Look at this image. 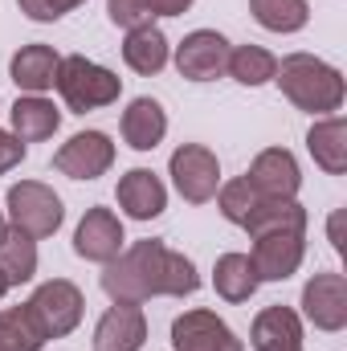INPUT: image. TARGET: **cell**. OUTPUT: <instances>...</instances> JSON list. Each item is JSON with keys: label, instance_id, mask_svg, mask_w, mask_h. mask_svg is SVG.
Here are the masks:
<instances>
[{"label": "cell", "instance_id": "9c48e42d", "mask_svg": "<svg viewBox=\"0 0 347 351\" xmlns=\"http://www.w3.org/2000/svg\"><path fill=\"white\" fill-rule=\"evenodd\" d=\"M172 351H246V343L217 311L192 306L172 319Z\"/></svg>", "mask_w": 347, "mask_h": 351}, {"label": "cell", "instance_id": "e0dca14e", "mask_svg": "<svg viewBox=\"0 0 347 351\" xmlns=\"http://www.w3.org/2000/svg\"><path fill=\"white\" fill-rule=\"evenodd\" d=\"M119 135H123V143L131 152H156L164 143V135H168V110H164V102L152 98V94L131 98L127 110H123V119H119Z\"/></svg>", "mask_w": 347, "mask_h": 351}, {"label": "cell", "instance_id": "d6a6232c", "mask_svg": "<svg viewBox=\"0 0 347 351\" xmlns=\"http://www.w3.org/2000/svg\"><path fill=\"white\" fill-rule=\"evenodd\" d=\"M86 0H53V8H58V16H66V12H74V8H82Z\"/></svg>", "mask_w": 347, "mask_h": 351}, {"label": "cell", "instance_id": "9a60e30c", "mask_svg": "<svg viewBox=\"0 0 347 351\" xmlns=\"http://www.w3.org/2000/svg\"><path fill=\"white\" fill-rule=\"evenodd\" d=\"M115 200H119L123 217H131V221H160L168 208V184L152 168H131L119 176Z\"/></svg>", "mask_w": 347, "mask_h": 351}, {"label": "cell", "instance_id": "f546056e", "mask_svg": "<svg viewBox=\"0 0 347 351\" xmlns=\"http://www.w3.org/2000/svg\"><path fill=\"white\" fill-rule=\"evenodd\" d=\"M25 156H29V147H25L12 131H4V127H0V176H8L12 168H21V164H25Z\"/></svg>", "mask_w": 347, "mask_h": 351}, {"label": "cell", "instance_id": "277c9868", "mask_svg": "<svg viewBox=\"0 0 347 351\" xmlns=\"http://www.w3.org/2000/svg\"><path fill=\"white\" fill-rule=\"evenodd\" d=\"M4 217L33 241H45L66 225V204L45 180H16L4 192Z\"/></svg>", "mask_w": 347, "mask_h": 351}, {"label": "cell", "instance_id": "83f0119b", "mask_svg": "<svg viewBox=\"0 0 347 351\" xmlns=\"http://www.w3.org/2000/svg\"><path fill=\"white\" fill-rule=\"evenodd\" d=\"M217 208H221V217L229 221V225H237V229H246V221L254 217V208H258V192H254V184L246 180V176H233V180H221V188H217Z\"/></svg>", "mask_w": 347, "mask_h": 351}, {"label": "cell", "instance_id": "6da1fadb", "mask_svg": "<svg viewBox=\"0 0 347 351\" xmlns=\"http://www.w3.org/2000/svg\"><path fill=\"white\" fill-rule=\"evenodd\" d=\"M102 294L110 302L143 306L152 298H192L200 290V269L188 254L168 250L156 237L123 245L115 262L102 265Z\"/></svg>", "mask_w": 347, "mask_h": 351}, {"label": "cell", "instance_id": "484cf974", "mask_svg": "<svg viewBox=\"0 0 347 351\" xmlns=\"http://www.w3.org/2000/svg\"><path fill=\"white\" fill-rule=\"evenodd\" d=\"M250 12L265 33H302L311 25V4L307 0H250Z\"/></svg>", "mask_w": 347, "mask_h": 351}, {"label": "cell", "instance_id": "d6986e66", "mask_svg": "<svg viewBox=\"0 0 347 351\" xmlns=\"http://www.w3.org/2000/svg\"><path fill=\"white\" fill-rule=\"evenodd\" d=\"M172 62V41L160 25H139V29H127L123 37V66L139 78H156L160 70H168Z\"/></svg>", "mask_w": 347, "mask_h": 351}, {"label": "cell", "instance_id": "f1b7e54d", "mask_svg": "<svg viewBox=\"0 0 347 351\" xmlns=\"http://www.w3.org/2000/svg\"><path fill=\"white\" fill-rule=\"evenodd\" d=\"M106 21L115 29H123V33L127 29H139V25H156L147 0H106Z\"/></svg>", "mask_w": 347, "mask_h": 351}, {"label": "cell", "instance_id": "5bb4252c", "mask_svg": "<svg viewBox=\"0 0 347 351\" xmlns=\"http://www.w3.org/2000/svg\"><path fill=\"white\" fill-rule=\"evenodd\" d=\"M143 343H147V315H143V306L110 302L102 311V319L94 323L90 351H143Z\"/></svg>", "mask_w": 347, "mask_h": 351}, {"label": "cell", "instance_id": "3957f363", "mask_svg": "<svg viewBox=\"0 0 347 351\" xmlns=\"http://www.w3.org/2000/svg\"><path fill=\"white\" fill-rule=\"evenodd\" d=\"M53 90H58V98L66 102L70 114H90V110H106L123 98V78L115 70L82 58V53H66Z\"/></svg>", "mask_w": 347, "mask_h": 351}, {"label": "cell", "instance_id": "1f68e13d", "mask_svg": "<svg viewBox=\"0 0 347 351\" xmlns=\"http://www.w3.org/2000/svg\"><path fill=\"white\" fill-rule=\"evenodd\" d=\"M192 4H196V0H147V8H152V21H160V16H184Z\"/></svg>", "mask_w": 347, "mask_h": 351}, {"label": "cell", "instance_id": "8fae6325", "mask_svg": "<svg viewBox=\"0 0 347 351\" xmlns=\"http://www.w3.org/2000/svg\"><path fill=\"white\" fill-rule=\"evenodd\" d=\"M123 245H127V233H123L119 213H115V208H102V204L86 208V217H82L78 229H74V254H78L82 262L106 265L123 254Z\"/></svg>", "mask_w": 347, "mask_h": 351}, {"label": "cell", "instance_id": "74e56055", "mask_svg": "<svg viewBox=\"0 0 347 351\" xmlns=\"http://www.w3.org/2000/svg\"><path fill=\"white\" fill-rule=\"evenodd\" d=\"M0 106H4V102H0Z\"/></svg>", "mask_w": 347, "mask_h": 351}, {"label": "cell", "instance_id": "4fadbf2b", "mask_svg": "<svg viewBox=\"0 0 347 351\" xmlns=\"http://www.w3.org/2000/svg\"><path fill=\"white\" fill-rule=\"evenodd\" d=\"M307 258V233H265L254 237L250 262L258 269V282H286L302 269Z\"/></svg>", "mask_w": 347, "mask_h": 351}, {"label": "cell", "instance_id": "52a82bcc", "mask_svg": "<svg viewBox=\"0 0 347 351\" xmlns=\"http://www.w3.org/2000/svg\"><path fill=\"white\" fill-rule=\"evenodd\" d=\"M229 49L233 41L217 29H192L184 33V41L172 49V62L180 70V78L188 82H217L225 78V66H229Z\"/></svg>", "mask_w": 347, "mask_h": 351}, {"label": "cell", "instance_id": "44dd1931", "mask_svg": "<svg viewBox=\"0 0 347 351\" xmlns=\"http://www.w3.org/2000/svg\"><path fill=\"white\" fill-rule=\"evenodd\" d=\"M302 335H307L302 315H298L294 306H282V302L258 311V315H254V327H250L254 351H261V348H298Z\"/></svg>", "mask_w": 347, "mask_h": 351}, {"label": "cell", "instance_id": "8d00e7d4", "mask_svg": "<svg viewBox=\"0 0 347 351\" xmlns=\"http://www.w3.org/2000/svg\"><path fill=\"white\" fill-rule=\"evenodd\" d=\"M0 225H4V208H0Z\"/></svg>", "mask_w": 347, "mask_h": 351}, {"label": "cell", "instance_id": "ffe728a7", "mask_svg": "<svg viewBox=\"0 0 347 351\" xmlns=\"http://www.w3.org/2000/svg\"><path fill=\"white\" fill-rule=\"evenodd\" d=\"M307 152L315 160V168L327 176L347 172V119L344 114H323L311 123L307 131Z\"/></svg>", "mask_w": 347, "mask_h": 351}, {"label": "cell", "instance_id": "cb8c5ba5", "mask_svg": "<svg viewBox=\"0 0 347 351\" xmlns=\"http://www.w3.org/2000/svg\"><path fill=\"white\" fill-rule=\"evenodd\" d=\"M311 217L302 208V200H258L254 217L246 221V233L250 241L265 237V233H307Z\"/></svg>", "mask_w": 347, "mask_h": 351}, {"label": "cell", "instance_id": "d4e9b609", "mask_svg": "<svg viewBox=\"0 0 347 351\" xmlns=\"http://www.w3.org/2000/svg\"><path fill=\"white\" fill-rule=\"evenodd\" d=\"M274 70H278V58L265 49V45H233L229 49V66L225 74L246 90H258L265 82H274Z\"/></svg>", "mask_w": 347, "mask_h": 351}, {"label": "cell", "instance_id": "8992f818", "mask_svg": "<svg viewBox=\"0 0 347 351\" xmlns=\"http://www.w3.org/2000/svg\"><path fill=\"white\" fill-rule=\"evenodd\" d=\"M168 176L188 204H208L221 188V160L204 143H180L168 160Z\"/></svg>", "mask_w": 347, "mask_h": 351}, {"label": "cell", "instance_id": "2e32d148", "mask_svg": "<svg viewBox=\"0 0 347 351\" xmlns=\"http://www.w3.org/2000/svg\"><path fill=\"white\" fill-rule=\"evenodd\" d=\"M58 70H62V53L53 45H45V41L21 45L8 58V78L21 94H49L58 86Z\"/></svg>", "mask_w": 347, "mask_h": 351}, {"label": "cell", "instance_id": "836d02e7", "mask_svg": "<svg viewBox=\"0 0 347 351\" xmlns=\"http://www.w3.org/2000/svg\"><path fill=\"white\" fill-rule=\"evenodd\" d=\"M331 245L344 250V241H339V217H331Z\"/></svg>", "mask_w": 347, "mask_h": 351}, {"label": "cell", "instance_id": "603a6c76", "mask_svg": "<svg viewBox=\"0 0 347 351\" xmlns=\"http://www.w3.org/2000/svg\"><path fill=\"white\" fill-rule=\"evenodd\" d=\"M37 265H41V254H37V241L29 233H21L16 225H0V274L8 278V286H25L37 278Z\"/></svg>", "mask_w": 347, "mask_h": 351}, {"label": "cell", "instance_id": "30bf717a", "mask_svg": "<svg viewBox=\"0 0 347 351\" xmlns=\"http://www.w3.org/2000/svg\"><path fill=\"white\" fill-rule=\"evenodd\" d=\"M115 168V143L106 131H78L53 152V172L70 180H98Z\"/></svg>", "mask_w": 347, "mask_h": 351}, {"label": "cell", "instance_id": "7a4b0ae2", "mask_svg": "<svg viewBox=\"0 0 347 351\" xmlns=\"http://www.w3.org/2000/svg\"><path fill=\"white\" fill-rule=\"evenodd\" d=\"M274 86L282 90V98L294 110H307L315 119L323 114H339L347 98V82L344 70L315 58V53H286L274 70Z\"/></svg>", "mask_w": 347, "mask_h": 351}, {"label": "cell", "instance_id": "ac0fdd59", "mask_svg": "<svg viewBox=\"0 0 347 351\" xmlns=\"http://www.w3.org/2000/svg\"><path fill=\"white\" fill-rule=\"evenodd\" d=\"M8 131L29 147V143H45L58 135L62 127V110L53 106V98L45 94H16V102L8 106Z\"/></svg>", "mask_w": 347, "mask_h": 351}, {"label": "cell", "instance_id": "7c38bea8", "mask_svg": "<svg viewBox=\"0 0 347 351\" xmlns=\"http://www.w3.org/2000/svg\"><path fill=\"white\" fill-rule=\"evenodd\" d=\"M246 180L254 184L261 200H298V192H302V168H298L294 152H286V147L258 152Z\"/></svg>", "mask_w": 347, "mask_h": 351}, {"label": "cell", "instance_id": "5b68a950", "mask_svg": "<svg viewBox=\"0 0 347 351\" xmlns=\"http://www.w3.org/2000/svg\"><path fill=\"white\" fill-rule=\"evenodd\" d=\"M29 315L37 319L45 339H66L78 331L82 315H86V294L70 282V278H49L29 294Z\"/></svg>", "mask_w": 347, "mask_h": 351}, {"label": "cell", "instance_id": "e575fe53", "mask_svg": "<svg viewBox=\"0 0 347 351\" xmlns=\"http://www.w3.org/2000/svg\"><path fill=\"white\" fill-rule=\"evenodd\" d=\"M8 290H12V286H8V278L0 274V302H4V294H8Z\"/></svg>", "mask_w": 347, "mask_h": 351}, {"label": "cell", "instance_id": "4316f807", "mask_svg": "<svg viewBox=\"0 0 347 351\" xmlns=\"http://www.w3.org/2000/svg\"><path fill=\"white\" fill-rule=\"evenodd\" d=\"M49 343L37 327V319L29 315V306H4L0 311V351H41Z\"/></svg>", "mask_w": 347, "mask_h": 351}, {"label": "cell", "instance_id": "4dcf8cb0", "mask_svg": "<svg viewBox=\"0 0 347 351\" xmlns=\"http://www.w3.org/2000/svg\"><path fill=\"white\" fill-rule=\"evenodd\" d=\"M16 8H21L29 21H37V25H53V21H62L58 8H53V0H16Z\"/></svg>", "mask_w": 347, "mask_h": 351}, {"label": "cell", "instance_id": "ba28073f", "mask_svg": "<svg viewBox=\"0 0 347 351\" xmlns=\"http://www.w3.org/2000/svg\"><path fill=\"white\" fill-rule=\"evenodd\" d=\"M298 306H302V311H298L302 323H311V327L323 331V335H339L347 327V282H344V274L323 269V274L307 278Z\"/></svg>", "mask_w": 347, "mask_h": 351}, {"label": "cell", "instance_id": "d590c367", "mask_svg": "<svg viewBox=\"0 0 347 351\" xmlns=\"http://www.w3.org/2000/svg\"><path fill=\"white\" fill-rule=\"evenodd\" d=\"M261 351H307V348L298 343V348H261Z\"/></svg>", "mask_w": 347, "mask_h": 351}, {"label": "cell", "instance_id": "7402d4cb", "mask_svg": "<svg viewBox=\"0 0 347 351\" xmlns=\"http://www.w3.org/2000/svg\"><path fill=\"white\" fill-rule=\"evenodd\" d=\"M258 269L250 262V254H221L217 262H213V290H217V298L221 302H229V306H241V302H250L254 294H258Z\"/></svg>", "mask_w": 347, "mask_h": 351}]
</instances>
